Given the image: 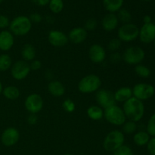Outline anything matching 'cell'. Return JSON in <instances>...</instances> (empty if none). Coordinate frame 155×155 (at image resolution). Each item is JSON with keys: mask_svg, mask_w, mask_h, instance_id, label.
Wrapping results in <instances>:
<instances>
[{"mask_svg": "<svg viewBox=\"0 0 155 155\" xmlns=\"http://www.w3.org/2000/svg\"><path fill=\"white\" fill-rule=\"evenodd\" d=\"M87 31L84 27H77L73 28L68 35V39L74 44L83 43L87 38Z\"/></svg>", "mask_w": 155, "mask_h": 155, "instance_id": "2e32d148", "label": "cell"}, {"mask_svg": "<svg viewBox=\"0 0 155 155\" xmlns=\"http://www.w3.org/2000/svg\"><path fill=\"white\" fill-rule=\"evenodd\" d=\"M121 56L120 53L118 52H113L110 56V61L113 63H118L121 60Z\"/></svg>", "mask_w": 155, "mask_h": 155, "instance_id": "60d3db41", "label": "cell"}, {"mask_svg": "<svg viewBox=\"0 0 155 155\" xmlns=\"http://www.w3.org/2000/svg\"><path fill=\"white\" fill-rule=\"evenodd\" d=\"M123 110L128 120L137 123L142 119L145 114V104L143 101L133 96L124 103Z\"/></svg>", "mask_w": 155, "mask_h": 155, "instance_id": "6da1fadb", "label": "cell"}, {"mask_svg": "<svg viewBox=\"0 0 155 155\" xmlns=\"http://www.w3.org/2000/svg\"><path fill=\"white\" fill-rule=\"evenodd\" d=\"M132 89L133 96L142 101L152 98L155 94V88L149 83H138Z\"/></svg>", "mask_w": 155, "mask_h": 155, "instance_id": "ba28073f", "label": "cell"}, {"mask_svg": "<svg viewBox=\"0 0 155 155\" xmlns=\"http://www.w3.org/2000/svg\"><path fill=\"white\" fill-rule=\"evenodd\" d=\"M154 45H155V39H154Z\"/></svg>", "mask_w": 155, "mask_h": 155, "instance_id": "c3c4849f", "label": "cell"}, {"mask_svg": "<svg viewBox=\"0 0 155 155\" xmlns=\"http://www.w3.org/2000/svg\"><path fill=\"white\" fill-rule=\"evenodd\" d=\"M31 1L33 2V4L36 5L44 7V6L48 5L50 0H31Z\"/></svg>", "mask_w": 155, "mask_h": 155, "instance_id": "b9f144b4", "label": "cell"}, {"mask_svg": "<svg viewBox=\"0 0 155 155\" xmlns=\"http://www.w3.org/2000/svg\"><path fill=\"white\" fill-rule=\"evenodd\" d=\"M147 149L150 155H155V137L150 139L149 142L147 144Z\"/></svg>", "mask_w": 155, "mask_h": 155, "instance_id": "8d00e7d4", "label": "cell"}, {"mask_svg": "<svg viewBox=\"0 0 155 155\" xmlns=\"http://www.w3.org/2000/svg\"><path fill=\"white\" fill-rule=\"evenodd\" d=\"M64 155H71V154H64Z\"/></svg>", "mask_w": 155, "mask_h": 155, "instance_id": "7dc6e473", "label": "cell"}, {"mask_svg": "<svg viewBox=\"0 0 155 155\" xmlns=\"http://www.w3.org/2000/svg\"><path fill=\"white\" fill-rule=\"evenodd\" d=\"M143 22L144 24H150V23H152V21H151V17L150 15H145L143 18Z\"/></svg>", "mask_w": 155, "mask_h": 155, "instance_id": "7bdbcfd3", "label": "cell"}, {"mask_svg": "<svg viewBox=\"0 0 155 155\" xmlns=\"http://www.w3.org/2000/svg\"><path fill=\"white\" fill-rule=\"evenodd\" d=\"M30 67L28 62L24 60L18 61L12 64L11 68V74L16 80H23L30 74Z\"/></svg>", "mask_w": 155, "mask_h": 155, "instance_id": "9c48e42d", "label": "cell"}, {"mask_svg": "<svg viewBox=\"0 0 155 155\" xmlns=\"http://www.w3.org/2000/svg\"></svg>", "mask_w": 155, "mask_h": 155, "instance_id": "681fc988", "label": "cell"}, {"mask_svg": "<svg viewBox=\"0 0 155 155\" xmlns=\"http://www.w3.org/2000/svg\"><path fill=\"white\" fill-rule=\"evenodd\" d=\"M135 72L137 74L139 77H143V78H147L151 75V71L148 68L143 64H139L136 65L135 67Z\"/></svg>", "mask_w": 155, "mask_h": 155, "instance_id": "f546056e", "label": "cell"}, {"mask_svg": "<svg viewBox=\"0 0 155 155\" xmlns=\"http://www.w3.org/2000/svg\"><path fill=\"white\" fill-rule=\"evenodd\" d=\"M101 80L98 76L95 74H89L80 80L78 83V89L84 94L93 93L100 89Z\"/></svg>", "mask_w": 155, "mask_h": 155, "instance_id": "277c9868", "label": "cell"}, {"mask_svg": "<svg viewBox=\"0 0 155 155\" xmlns=\"http://www.w3.org/2000/svg\"><path fill=\"white\" fill-rule=\"evenodd\" d=\"M2 90H3V86H2V82L0 81V95L2 93Z\"/></svg>", "mask_w": 155, "mask_h": 155, "instance_id": "ee69618b", "label": "cell"}, {"mask_svg": "<svg viewBox=\"0 0 155 155\" xmlns=\"http://www.w3.org/2000/svg\"><path fill=\"white\" fill-rule=\"evenodd\" d=\"M48 40L51 45L54 47L64 46L69 42L68 35L60 30H53L48 33Z\"/></svg>", "mask_w": 155, "mask_h": 155, "instance_id": "5bb4252c", "label": "cell"}, {"mask_svg": "<svg viewBox=\"0 0 155 155\" xmlns=\"http://www.w3.org/2000/svg\"><path fill=\"white\" fill-rule=\"evenodd\" d=\"M2 94L5 98L8 100H15L21 95L19 89L15 86H8L3 88Z\"/></svg>", "mask_w": 155, "mask_h": 155, "instance_id": "d4e9b609", "label": "cell"}, {"mask_svg": "<svg viewBox=\"0 0 155 155\" xmlns=\"http://www.w3.org/2000/svg\"><path fill=\"white\" fill-rule=\"evenodd\" d=\"M116 102H125L133 97V89L127 86L118 89L114 93Z\"/></svg>", "mask_w": 155, "mask_h": 155, "instance_id": "ffe728a7", "label": "cell"}, {"mask_svg": "<svg viewBox=\"0 0 155 155\" xmlns=\"http://www.w3.org/2000/svg\"><path fill=\"white\" fill-rule=\"evenodd\" d=\"M121 42H122L118 38H114V39H110V42H108V45H107V48L110 51L116 52V51H117L120 48Z\"/></svg>", "mask_w": 155, "mask_h": 155, "instance_id": "d6a6232c", "label": "cell"}, {"mask_svg": "<svg viewBox=\"0 0 155 155\" xmlns=\"http://www.w3.org/2000/svg\"><path fill=\"white\" fill-rule=\"evenodd\" d=\"M139 28L134 24H123L117 30L118 39L121 42H130L139 37Z\"/></svg>", "mask_w": 155, "mask_h": 155, "instance_id": "52a82bcc", "label": "cell"}, {"mask_svg": "<svg viewBox=\"0 0 155 155\" xmlns=\"http://www.w3.org/2000/svg\"><path fill=\"white\" fill-rule=\"evenodd\" d=\"M24 106L27 111L36 114L41 111L43 107V99L39 94H30L26 98Z\"/></svg>", "mask_w": 155, "mask_h": 155, "instance_id": "30bf717a", "label": "cell"}, {"mask_svg": "<svg viewBox=\"0 0 155 155\" xmlns=\"http://www.w3.org/2000/svg\"><path fill=\"white\" fill-rule=\"evenodd\" d=\"M139 39L145 44H150L155 39V24L154 23L144 24L139 29Z\"/></svg>", "mask_w": 155, "mask_h": 155, "instance_id": "4fadbf2b", "label": "cell"}, {"mask_svg": "<svg viewBox=\"0 0 155 155\" xmlns=\"http://www.w3.org/2000/svg\"><path fill=\"white\" fill-rule=\"evenodd\" d=\"M146 132L150 136L155 137V113L149 118L146 126Z\"/></svg>", "mask_w": 155, "mask_h": 155, "instance_id": "4dcf8cb0", "label": "cell"}, {"mask_svg": "<svg viewBox=\"0 0 155 155\" xmlns=\"http://www.w3.org/2000/svg\"><path fill=\"white\" fill-rule=\"evenodd\" d=\"M124 0H103V5L108 13H114L122 8Z\"/></svg>", "mask_w": 155, "mask_h": 155, "instance_id": "44dd1931", "label": "cell"}, {"mask_svg": "<svg viewBox=\"0 0 155 155\" xmlns=\"http://www.w3.org/2000/svg\"><path fill=\"white\" fill-rule=\"evenodd\" d=\"M104 117L107 122L114 126H122L127 121L124 110L117 104L104 109Z\"/></svg>", "mask_w": 155, "mask_h": 155, "instance_id": "5b68a950", "label": "cell"}, {"mask_svg": "<svg viewBox=\"0 0 155 155\" xmlns=\"http://www.w3.org/2000/svg\"><path fill=\"white\" fill-rule=\"evenodd\" d=\"M12 66V60L8 54H0V71L4 72L10 69Z\"/></svg>", "mask_w": 155, "mask_h": 155, "instance_id": "484cf974", "label": "cell"}, {"mask_svg": "<svg viewBox=\"0 0 155 155\" xmlns=\"http://www.w3.org/2000/svg\"><path fill=\"white\" fill-rule=\"evenodd\" d=\"M3 2H4V0H0V4H2V3Z\"/></svg>", "mask_w": 155, "mask_h": 155, "instance_id": "bcb514c9", "label": "cell"}, {"mask_svg": "<svg viewBox=\"0 0 155 155\" xmlns=\"http://www.w3.org/2000/svg\"><path fill=\"white\" fill-rule=\"evenodd\" d=\"M48 90L49 93L55 98L63 96L65 93L64 86L58 80H53L50 82L48 85Z\"/></svg>", "mask_w": 155, "mask_h": 155, "instance_id": "d6986e66", "label": "cell"}, {"mask_svg": "<svg viewBox=\"0 0 155 155\" xmlns=\"http://www.w3.org/2000/svg\"><path fill=\"white\" fill-rule=\"evenodd\" d=\"M20 139V133L15 127H8L2 132L1 142L6 147L14 146Z\"/></svg>", "mask_w": 155, "mask_h": 155, "instance_id": "7c38bea8", "label": "cell"}, {"mask_svg": "<svg viewBox=\"0 0 155 155\" xmlns=\"http://www.w3.org/2000/svg\"><path fill=\"white\" fill-rule=\"evenodd\" d=\"M62 107H63L64 110H65L68 113H72L75 110L76 108V104L74 102V101L70 98L64 100L63 101V104H62Z\"/></svg>", "mask_w": 155, "mask_h": 155, "instance_id": "1f68e13d", "label": "cell"}, {"mask_svg": "<svg viewBox=\"0 0 155 155\" xmlns=\"http://www.w3.org/2000/svg\"><path fill=\"white\" fill-rule=\"evenodd\" d=\"M150 139H151V137L148 135V133L146 131H143V130L136 132L134 136H133V142H134V143L136 145L140 147L147 145Z\"/></svg>", "mask_w": 155, "mask_h": 155, "instance_id": "603a6c76", "label": "cell"}, {"mask_svg": "<svg viewBox=\"0 0 155 155\" xmlns=\"http://www.w3.org/2000/svg\"><path fill=\"white\" fill-rule=\"evenodd\" d=\"M27 123L30 125H35L36 124L38 121V117L35 114H30L28 117H27Z\"/></svg>", "mask_w": 155, "mask_h": 155, "instance_id": "ab89813d", "label": "cell"}, {"mask_svg": "<svg viewBox=\"0 0 155 155\" xmlns=\"http://www.w3.org/2000/svg\"><path fill=\"white\" fill-rule=\"evenodd\" d=\"M30 69L33 70V71H38V70H39L42 68V63H41L40 61L35 60L34 59L30 64Z\"/></svg>", "mask_w": 155, "mask_h": 155, "instance_id": "f35d334b", "label": "cell"}, {"mask_svg": "<svg viewBox=\"0 0 155 155\" xmlns=\"http://www.w3.org/2000/svg\"><path fill=\"white\" fill-rule=\"evenodd\" d=\"M15 43L14 35L9 30H4L0 32V50L9 51Z\"/></svg>", "mask_w": 155, "mask_h": 155, "instance_id": "e0dca14e", "label": "cell"}, {"mask_svg": "<svg viewBox=\"0 0 155 155\" xmlns=\"http://www.w3.org/2000/svg\"><path fill=\"white\" fill-rule=\"evenodd\" d=\"M10 20L6 15H0V30H5L9 27L10 24Z\"/></svg>", "mask_w": 155, "mask_h": 155, "instance_id": "d590c367", "label": "cell"}, {"mask_svg": "<svg viewBox=\"0 0 155 155\" xmlns=\"http://www.w3.org/2000/svg\"><path fill=\"white\" fill-rule=\"evenodd\" d=\"M89 57L93 63H102L106 58L105 49L99 44H93L89 49Z\"/></svg>", "mask_w": 155, "mask_h": 155, "instance_id": "9a60e30c", "label": "cell"}, {"mask_svg": "<svg viewBox=\"0 0 155 155\" xmlns=\"http://www.w3.org/2000/svg\"><path fill=\"white\" fill-rule=\"evenodd\" d=\"M125 136L124 133L120 130H114L110 131L105 136L103 142V147L109 152H114L117 149L124 145Z\"/></svg>", "mask_w": 155, "mask_h": 155, "instance_id": "3957f363", "label": "cell"}, {"mask_svg": "<svg viewBox=\"0 0 155 155\" xmlns=\"http://www.w3.org/2000/svg\"><path fill=\"white\" fill-rule=\"evenodd\" d=\"M9 31L17 36H23L27 35L32 28V23L29 17L20 15L15 17L9 24Z\"/></svg>", "mask_w": 155, "mask_h": 155, "instance_id": "7a4b0ae2", "label": "cell"}, {"mask_svg": "<svg viewBox=\"0 0 155 155\" xmlns=\"http://www.w3.org/2000/svg\"><path fill=\"white\" fill-rule=\"evenodd\" d=\"M98 25V22L95 18H89L85 23V30L86 31H93L95 30Z\"/></svg>", "mask_w": 155, "mask_h": 155, "instance_id": "e575fe53", "label": "cell"}, {"mask_svg": "<svg viewBox=\"0 0 155 155\" xmlns=\"http://www.w3.org/2000/svg\"><path fill=\"white\" fill-rule=\"evenodd\" d=\"M63 0H50L48 3V7L51 12L54 14H59L64 9Z\"/></svg>", "mask_w": 155, "mask_h": 155, "instance_id": "83f0119b", "label": "cell"}, {"mask_svg": "<svg viewBox=\"0 0 155 155\" xmlns=\"http://www.w3.org/2000/svg\"><path fill=\"white\" fill-rule=\"evenodd\" d=\"M145 58V52L139 46H130L124 51L122 59L130 65L139 64Z\"/></svg>", "mask_w": 155, "mask_h": 155, "instance_id": "8992f818", "label": "cell"}, {"mask_svg": "<svg viewBox=\"0 0 155 155\" xmlns=\"http://www.w3.org/2000/svg\"><path fill=\"white\" fill-rule=\"evenodd\" d=\"M31 23H34V24H39L41 21H42V15H39V13H33L30 15L29 17Z\"/></svg>", "mask_w": 155, "mask_h": 155, "instance_id": "74e56055", "label": "cell"}, {"mask_svg": "<svg viewBox=\"0 0 155 155\" xmlns=\"http://www.w3.org/2000/svg\"><path fill=\"white\" fill-rule=\"evenodd\" d=\"M114 155H134L133 151L131 148L127 145H122L118 149L114 151Z\"/></svg>", "mask_w": 155, "mask_h": 155, "instance_id": "836d02e7", "label": "cell"}, {"mask_svg": "<svg viewBox=\"0 0 155 155\" xmlns=\"http://www.w3.org/2000/svg\"><path fill=\"white\" fill-rule=\"evenodd\" d=\"M117 17L119 20V22L123 23V24L131 23L132 15L130 11H128L127 9L121 8L120 10L118 11Z\"/></svg>", "mask_w": 155, "mask_h": 155, "instance_id": "4316f807", "label": "cell"}, {"mask_svg": "<svg viewBox=\"0 0 155 155\" xmlns=\"http://www.w3.org/2000/svg\"><path fill=\"white\" fill-rule=\"evenodd\" d=\"M142 1H144V2H150V1H151V0H142Z\"/></svg>", "mask_w": 155, "mask_h": 155, "instance_id": "f6af8a7d", "label": "cell"}, {"mask_svg": "<svg viewBox=\"0 0 155 155\" xmlns=\"http://www.w3.org/2000/svg\"><path fill=\"white\" fill-rule=\"evenodd\" d=\"M21 56L25 61H32L36 57V49L32 44L27 43L23 46L21 50Z\"/></svg>", "mask_w": 155, "mask_h": 155, "instance_id": "7402d4cb", "label": "cell"}, {"mask_svg": "<svg viewBox=\"0 0 155 155\" xmlns=\"http://www.w3.org/2000/svg\"><path fill=\"white\" fill-rule=\"evenodd\" d=\"M119 24L117 15L114 13H107L101 20V26L105 31L111 32L114 30Z\"/></svg>", "mask_w": 155, "mask_h": 155, "instance_id": "ac0fdd59", "label": "cell"}, {"mask_svg": "<svg viewBox=\"0 0 155 155\" xmlns=\"http://www.w3.org/2000/svg\"><path fill=\"white\" fill-rule=\"evenodd\" d=\"M95 99L98 106L101 108L105 109L110 106L116 104L113 92L105 89H100L97 91L95 94Z\"/></svg>", "mask_w": 155, "mask_h": 155, "instance_id": "8fae6325", "label": "cell"}, {"mask_svg": "<svg viewBox=\"0 0 155 155\" xmlns=\"http://www.w3.org/2000/svg\"><path fill=\"white\" fill-rule=\"evenodd\" d=\"M88 117L92 120H100L104 117V110L98 105H92L87 109Z\"/></svg>", "mask_w": 155, "mask_h": 155, "instance_id": "cb8c5ba5", "label": "cell"}, {"mask_svg": "<svg viewBox=\"0 0 155 155\" xmlns=\"http://www.w3.org/2000/svg\"><path fill=\"white\" fill-rule=\"evenodd\" d=\"M137 128L138 127L136 123L133 122V121L127 120L122 125V132L124 133V134H133V133H136Z\"/></svg>", "mask_w": 155, "mask_h": 155, "instance_id": "f1b7e54d", "label": "cell"}]
</instances>
